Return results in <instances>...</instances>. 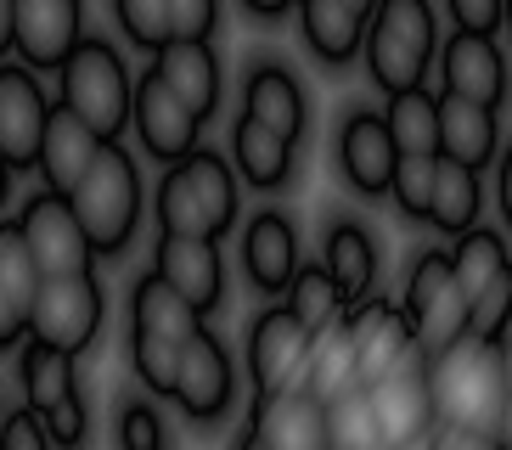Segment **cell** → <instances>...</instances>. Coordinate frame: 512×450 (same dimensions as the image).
I'll list each match as a JSON object with an SVG mask.
<instances>
[{
    "label": "cell",
    "mask_w": 512,
    "mask_h": 450,
    "mask_svg": "<svg viewBox=\"0 0 512 450\" xmlns=\"http://www.w3.org/2000/svg\"><path fill=\"white\" fill-rule=\"evenodd\" d=\"M197 327H203V310H192L158 270H147V276L130 287V332H152V338L186 344Z\"/></svg>",
    "instance_id": "4316f807"
},
{
    "label": "cell",
    "mask_w": 512,
    "mask_h": 450,
    "mask_svg": "<svg viewBox=\"0 0 512 450\" xmlns=\"http://www.w3.org/2000/svg\"><path fill=\"white\" fill-rule=\"evenodd\" d=\"M23 332H29V315L12 304V293L0 287V349H17L23 344Z\"/></svg>",
    "instance_id": "7dc6e473"
},
{
    "label": "cell",
    "mask_w": 512,
    "mask_h": 450,
    "mask_svg": "<svg viewBox=\"0 0 512 450\" xmlns=\"http://www.w3.org/2000/svg\"><path fill=\"white\" fill-rule=\"evenodd\" d=\"M102 332V282L96 270H74V276H46L29 304V338L68 355H85Z\"/></svg>",
    "instance_id": "52a82bcc"
},
{
    "label": "cell",
    "mask_w": 512,
    "mask_h": 450,
    "mask_svg": "<svg viewBox=\"0 0 512 450\" xmlns=\"http://www.w3.org/2000/svg\"><path fill=\"white\" fill-rule=\"evenodd\" d=\"M220 0H169V40H214Z\"/></svg>",
    "instance_id": "7bdbcfd3"
},
{
    "label": "cell",
    "mask_w": 512,
    "mask_h": 450,
    "mask_svg": "<svg viewBox=\"0 0 512 450\" xmlns=\"http://www.w3.org/2000/svg\"><path fill=\"white\" fill-rule=\"evenodd\" d=\"M439 85L467 96V102H484V107H501L512 96V68H507V51L496 45V34H467L456 29L451 40H439Z\"/></svg>",
    "instance_id": "5bb4252c"
},
{
    "label": "cell",
    "mask_w": 512,
    "mask_h": 450,
    "mask_svg": "<svg viewBox=\"0 0 512 450\" xmlns=\"http://www.w3.org/2000/svg\"><path fill=\"white\" fill-rule=\"evenodd\" d=\"M344 6H355L361 17H372V6H377V0H344Z\"/></svg>",
    "instance_id": "9f6ffc18"
},
{
    "label": "cell",
    "mask_w": 512,
    "mask_h": 450,
    "mask_svg": "<svg viewBox=\"0 0 512 450\" xmlns=\"http://www.w3.org/2000/svg\"><path fill=\"white\" fill-rule=\"evenodd\" d=\"M366 74L383 96L411 90L428 79L439 57V17L428 0H377L366 17V40H361Z\"/></svg>",
    "instance_id": "5b68a950"
},
{
    "label": "cell",
    "mask_w": 512,
    "mask_h": 450,
    "mask_svg": "<svg viewBox=\"0 0 512 450\" xmlns=\"http://www.w3.org/2000/svg\"><path fill=\"white\" fill-rule=\"evenodd\" d=\"M293 158H299V141L276 135L271 124L248 119V113L231 119V169H237V180H248L254 192L293 186Z\"/></svg>",
    "instance_id": "603a6c76"
},
{
    "label": "cell",
    "mask_w": 512,
    "mask_h": 450,
    "mask_svg": "<svg viewBox=\"0 0 512 450\" xmlns=\"http://www.w3.org/2000/svg\"><path fill=\"white\" fill-rule=\"evenodd\" d=\"M51 96L62 107H74L102 141H119L130 130V102H136V74H130L124 45H113L107 34H79V45L57 68Z\"/></svg>",
    "instance_id": "277c9868"
},
{
    "label": "cell",
    "mask_w": 512,
    "mask_h": 450,
    "mask_svg": "<svg viewBox=\"0 0 512 450\" xmlns=\"http://www.w3.org/2000/svg\"><path fill=\"white\" fill-rule=\"evenodd\" d=\"M96 152H102V135L91 124L79 119L74 107L51 102V119H46V135H40V158H34V175L46 180L51 192H74L85 169L96 164Z\"/></svg>",
    "instance_id": "44dd1931"
},
{
    "label": "cell",
    "mask_w": 512,
    "mask_h": 450,
    "mask_svg": "<svg viewBox=\"0 0 512 450\" xmlns=\"http://www.w3.org/2000/svg\"><path fill=\"white\" fill-rule=\"evenodd\" d=\"M231 394H237V372H231L226 344H220L209 327H197L181 344V366H175L169 400L181 405L192 422H214V417H226Z\"/></svg>",
    "instance_id": "4fadbf2b"
},
{
    "label": "cell",
    "mask_w": 512,
    "mask_h": 450,
    "mask_svg": "<svg viewBox=\"0 0 512 450\" xmlns=\"http://www.w3.org/2000/svg\"><path fill=\"white\" fill-rule=\"evenodd\" d=\"M113 23L124 45L152 57L158 45H169V0H113Z\"/></svg>",
    "instance_id": "8d00e7d4"
},
{
    "label": "cell",
    "mask_w": 512,
    "mask_h": 450,
    "mask_svg": "<svg viewBox=\"0 0 512 450\" xmlns=\"http://www.w3.org/2000/svg\"><path fill=\"white\" fill-rule=\"evenodd\" d=\"M501 349H507V355H512V321H507V332H501Z\"/></svg>",
    "instance_id": "680465c9"
},
{
    "label": "cell",
    "mask_w": 512,
    "mask_h": 450,
    "mask_svg": "<svg viewBox=\"0 0 512 450\" xmlns=\"http://www.w3.org/2000/svg\"><path fill=\"white\" fill-rule=\"evenodd\" d=\"M383 124H389L400 152H439V96L428 85L394 90L383 107Z\"/></svg>",
    "instance_id": "1f68e13d"
},
{
    "label": "cell",
    "mask_w": 512,
    "mask_h": 450,
    "mask_svg": "<svg viewBox=\"0 0 512 450\" xmlns=\"http://www.w3.org/2000/svg\"><path fill=\"white\" fill-rule=\"evenodd\" d=\"M68 203H74L96 259H119L124 248L136 242L141 209H147V186H141L136 152L124 147V141H102L96 164L85 169V180L68 192Z\"/></svg>",
    "instance_id": "3957f363"
},
{
    "label": "cell",
    "mask_w": 512,
    "mask_h": 450,
    "mask_svg": "<svg viewBox=\"0 0 512 450\" xmlns=\"http://www.w3.org/2000/svg\"><path fill=\"white\" fill-rule=\"evenodd\" d=\"M361 383V366H355V338H349V321H327V327L310 332V355H304V389L316 400H332Z\"/></svg>",
    "instance_id": "83f0119b"
},
{
    "label": "cell",
    "mask_w": 512,
    "mask_h": 450,
    "mask_svg": "<svg viewBox=\"0 0 512 450\" xmlns=\"http://www.w3.org/2000/svg\"><path fill=\"white\" fill-rule=\"evenodd\" d=\"M17 225H23V242H29V254H34V265H40V276L96 270V248H91V237H85V225H79L74 203H68L62 192L40 186V192L23 203Z\"/></svg>",
    "instance_id": "ba28073f"
},
{
    "label": "cell",
    "mask_w": 512,
    "mask_h": 450,
    "mask_svg": "<svg viewBox=\"0 0 512 450\" xmlns=\"http://www.w3.org/2000/svg\"><path fill=\"white\" fill-rule=\"evenodd\" d=\"M17 377H23V400H29V411H46V405L62 400V394L79 389V355L51 349V344H40V338H29V332H23Z\"/></svg>",
    "instance_id": "f1b7e54d"
},
{
    "label": "cell",
    "mask_w": 512,
    "mask_h": 450,
    "mask_svg": "<svg viewBox=\"0 0 512 450\" xmlns=\"http://www.w3.org/2000/svg\"><path fill=\"white\" fill-rule=\"evenodd\" d=\"M321 405H327V450H389L383 445V428H377L372 400H366V383L332 394Z\"/></svg>",
    "instance_id": "836d02e7"
},
{
    "label": "cell",
    "mask_w": 512,
    "mask_h": 450,
    "mask_svg": "<svg viewBox=\"0 0 512 450\" xmlns=\"http://www.w3.org/2000/svg\"><path fill=\"white\" fill-rule=\"evenodd\" d=\"M85 34V0H12V57L34 74H57Z\"/></svg>",
    "instance_id": "8fae6325"
},
{
    "label": "cell",
    "mask_w": 512,
    "mask_h": 450,
    "mask_svg": "<svg viewBox=\"0 0 512 450\" xmlns=\"http://www.w3.org/2000/svg\"><path fill=\"white\" fill-rule=\"evenodd\" d=\"M321 265L332 270V282H338L344 299H366L372 282H377V242L366 237V225L338 220L327 231V254H321Z\"/></svg>",
    "instance_id": "f546056e"
},
{
    "label": "cell",
    "mask_w": 512,
    "mask_h": 450,
    "mask_svg": "<svg viewBox=\"0 0 512 450\" xmlns=\"http://www.w3.org/2000/svg\"><path fill=\"white\" fill-rule=\"evenodd\" d=\"M394 164H400V147H394L383 113H372V107L349 113L344 130H338V169H344L349 186L361 197H383L394 180Z\"/></svg>",
    "instance_id": "d6986e66"
},
{
    "label": "cell",
    "mask_w": 512,
    "mask_h": 450,
    "mask_svg": "<svg viewBox=\"0 0 512 450\" xmlns=\"http://www.w3.org/2000/svg\"><path fill=\"white\" fill-rule=\"evenodd\" d=\"M496 197H501V220L512 225V147L496 152Z\"/></svg>",
    "instance_id": "c3c4849f"
},
{
    "label": "cell",
    "mask_w": 512,
    "mask_h": 450,
    "mask_svg": "<svg viewBox=\"0 0 512 450\" xmlns=\"http://www.w3.org/2000/svg\"><path fill=\"white\" fill-rule=\"evenodd\" d=\"M152 270L164 276L175 293H181L192 310H220L226 299V259H220V242L214 237H181V231H158V248H152Z\"/></svg>",
    "instance_id": "9a60e30c"
},
{
    "label": "cell",
    "mask_w": 512,
    "mask_h": 450,
    "mask_svg": "<svg viewBox=\"0 0 512 450\" xmlns=\"http://www.w3.org/2000/svg\"><path fill=\"white\" fill-rule=\"evenodd\" d=\"M40 282H46V276H40V265H34V254H29V242H23V225L0 220V287L12 293V304L23 315H29Z\"/></svg>",
    "instance_id": "d590c367"
},
{
    "label": "cell",
    "mask_w": 512,
    "mask_h": 450,
    "mask_svg": "<svg viewBox=\"0 0 512 450\" xmlns=\"http://www.w3.org/2000/svg\"><path fill=\"white\" fill-rule=\"evenodd\" d=\"M349 338H355V366H361V383H377L394 366H411L422 360L417 338H411V321L400 304L389 299H361L355 310H344Z\"/></svg>",
    "instance_id": "2e32d148"
},
{
    "label": "cell",
    "mask_w": 512,
    "mask_h": 450,
    "mask_svg": "<svg viewBox=\"0 0 512 450\" xmlns=\"http://www.w3.org/2000/svg\"><path fill=\"white\" fill-rule=\"evenodd\" d=\"M0 57H12V0H0Z\"/></svg>",
    "instance_id": "f907efd6"
},
{
    "label": "cell",
    "mask_w": 512,
    "mask_h": 450,
    "mask_svg": "<svg viewBox=\"0 0 512 450\" xmlns=\"http://www.w3.org/2000/svg\"><path fill=\"white\" fill-rule=\"evenodd\" d=\"M113 439H119V450H169V428L152 400H124L119 422H113Z\"/></svg>",
    "instance_id": "ab89813d"
},
{
    "label": "cell",
    "mask_w": 512,
    "mask_h": 450,
    "mask_svg": "<svg viewBox=\"0 0 512 450\" xmlns=\"http://www.w3.org/2000/svg\"><path fill=\"white\" fill-rule=\"evenodd\" d=\"M451 23L467 34H496L501 29V0H445Z\"/></svg>",
    "instance_id": "f6af8a7d"
},
{
    "label": "cell",
    "mask_w": 512,
    "mask_h": 450,
    "mask_svg": "<svg viewBox=\"0 0 512 450\" xmlns=\"http://www.w3.org/2000/svg\"><path fill=\"white\" fill-rule=\"evenodd\" d=\"M389 450H434V428H428V434H417V439H400V445H389Z\"/></svg>",
    "instance_id": "f5cc1de1"
},
{
    "label": "cell",
    "mask_w": 512,
    "mask_h": 450,
    "mask_svg": "<svg viewBox=\"0 0 512 450\" xmlns=\"http://www.w3.org/2000/svg\"><path fill=\"white\" fill-rule=\"evenodd\" d=\"M248 428L271 450H327V405L304 389H276V394H254Z\"/></svg>",
    "instance_id": "e0dca14e"
},
{
    "label": "cell",
    "mask_w": 512,
    "mask_h": 450,
    "mask_svg": "<svg viewBox=\"0 0 512 450\" xmlns=\"http://www.w3.org/2000/svg\"><path fill=\"white\" fill-rule=\"evenodd\" d=\"M12 175H17V169L6 164V152H0V203H6V197H12Z\"/></svg>",
    "instance_id": "11a10c76"
},
{
    "label": "cell",
    "mask_w": 512,
    "mask_h": 450,
    "mask_svg": "<svg viewBox=\"0 0 512 450\" xmlns=\"http://www.w3.org/2000/svg\"><path fill=\"white\" fill-rule=\"evenodd\" d=\"M434 158H439V152H400V164H394L389 197H394V209L406 214V220H428V197H434Z\"/></svg>",
    "instance_id": "74e56055"
},
{
    "label": "cell",
    "mask_w": 512,
    "mask_h": 450,
    "mask_svg": "<svg viewBox=\"0 0 512 450\" xmlns=\"http://www.w3.org/2000/svg\"><path fill=\"white\" fill-rule=\"evenodd\" d=\"M304 355H310V327L287 304H271V310L254 315V327H248V377H254V394L299 389Z\"/></svg>",
    "instance_id": "7c38bea8"
},
{
    "label": "cell",
    "mask_w": 512,
    "mask_h": 450,
    "mask_svg": "<svg viewBox=\"0 0 512 450\" xmlns=\"http://www.w3.org/2000/svg\"><path fill=\"white\" fill-rule=\"evenodd\" d=\"M366 400L377 411V428H383V445H400V439H417L434 428V394H428V372L422 360L411 366H394L377 383H366Z\"/></svg>",
    "instance_id": "ffe728a7"
},
{
    "label": "cell",
    "mask_w": 512,
    "mask_h": 450,
    "mask_svg": "<svg viewBox=\"0 0 512 450\" xmlns=\"http://www.w3.org/2000/svg\"><path fill=\"white\" fill-rule=\"evenodd\" d=\"M231 450H271V445H265V439H259L254 428H242V434H237V445H231Z\"/></svg>",
    "instance_id": "db71d44e"
},
{
    "label": "cell",
    "mask_w": 512,
    "mask_h": 450,
    "mask_svg": "<svg viewBox=\"0 0 512 450\" xmlns=\"http://www.w3.org/2000/svg\"><path fill=\"white\" fill-rule=\"evenodd\" d=\"M428 225H439L445 237L479 225V169L456 164L439 152L434 158V197H428Z\"/></svg>",
    "instance_id": "4dcf8cb0"
},
{
    "label": "cell",
    "mask_w": 512,
    "mask_h": 450,
    "mask_svg": "<svg viewBox=\"0 0 512 450\" xmlns=\"http://www.w3.org/2000/svg\"><path fill=\"white\" fill-rule=\"evenodd\" d=\"M467 310H473V327H467V332H479V338H496V344H501V332H507V321H512V265L501 270L496 282L484 287Z\"/></svg>",
    "instance_id": "b9f144b4"
},
{
    "label": "cell",
    "mask_w": 512,
    "mask_h": 450,
    "mask_svg": "<svg viewBox=\"0 0 512 450\" xmlns=\"http://www.w3.org/2000/svg\"><path fill=\"white\" fill-rule=\"evenodd\" d=\"M237 6H242L248 17H287L299 0H237Z\"/></svg>",
    "instance_id": "681fc988"
},
{
    "label": "cell",
    "mask_w": 512,
    "mask_h": 450,
    "mask_svg": "<svg viewBox=\"0 0 512 450\" xmlns=\"http://www.w3.org/2000/svg\"><path fill=\"white\" fill-rule=\"evenodd\" d=\"M439 152L456 158V164H467V169L496 164V152H501L496 107L467 102L456 90H439Z\"/></svg>",
    "instance_id": "d4e9b609"
},
{
    "label": "cell",
    "mask_w": 512,
    "mask_h": 450,
    "mask_svg": "<svg viewBox=\"0 0 512 450\" xmlns=\"http://www.w3.org/2000/svg\"><path fill=\"white\" fill-rule=\"evenodd\" d=\"M501 23H507V34H512V0H501Z\"/></svg>",
    "instance_id": "6f0895ef"
},
{
    "label": "cell",
    "mask_w": 512,
    "mask_h": 450,
    "mask_svg": "<svg viewBox=\"0 0 512 450\" xmlns=\"http://www.w3.org/2000/svg\"><path fill=\"white\" fill-rule=\"evenodd\" d=\"M496 439H501V450H512V400H507V411H501V422H496Z\"/></svg>",
    "instance_id": "816d5d0a"
},
{
    "label": "cell",
    "mask_w": 512,
    "mask_h": 450,
    "mask_svg": "<svg viewBox=\"0 0 512 450\" xmlns=\"http://www.w3.org/2000/svg\"><path fill=\"white\" fill-rule=\"evenodd\" d=\"M299 34L310 45V57L327 62V68H344V62L361 57V40H366V17L344 0H299Z\"/></svg>",
    "instance_id": "484cf974"
},
{
    "label": "cell",
    "mask_w": 512,
    "mask_h": 450,
    "mask_svg": "<svg viewBox=\"0 0 512 450\" xmlns=\"http://www.w3.org/2000/svg\"><path fill=\"white\" fill-rule=\"evenodd\" d=\"M242 209V180L231 169V158L197 147L175 164H164L158 175V197H152V214H158V231H181V237H226L237 225Z\"/></svg>",
    "instance_id": "7a4b0ae2"
},
{
    "label": "cell",
    "mask_w": 512,
    "mask_h": 450,
    "mask_svg": "<svg viewBox=\"0 0 512 450\" xmlns=\"http://www.w3.org/2000/svg\"><path fill=\"white\" fill-rule=\"evenodd\" d=\"M147 68L164 79V85L175 90V96H181V102L192 107L203 124L220 113L226 68H220V57H214V45H209V40H169V45H158V51H152Z\"/></svg>",
    "instance_id": "ac0fdd59"
},
{
    "label": "cell",
    "mask_w": 512,
    "mask_h": 450,
    "mask_svg": "<svg viewBox=\"0 0 512 450\" xmlns=\"http://www.w3.org/2000/svg\"><path fill=\"white\" fill-rule=\"evenodd\" d=\"M428 372V394H434V417L439 422H462V428H496L507 411V355L496 338L462 332L451 349L422 360Z\"/></svg>",
    "instance_id": "6da1fadb"
},
{
    "label": "cell",
    "mask_w": 512,
    "mask_h": 450,
    "mask_svg": "<svg viewBox=\"0 0 512 450\" xmlns=\"http://www.w3.org/2000/svg\"><path fill=\"white\" fill-rule=\"evenodd\" d=\"M51 96L40 85L29 62H12L0 57V152L17 175H29L34 158H40V135H46V119H51Z\"/></svg>",
    "instance_id": "9c48e42d"
},
{
    "label": "cell",
    "mask_w": 512,
    "mask_h": 450,
    "mask_svg": "<svg viewBox=\"0 0 512 450\" xmlns=\"http://www.w3.org/2000/svg\"><path fill=\"white\" fill-rule=\"evenodd\" d=\"M434 450H501L496 428H462V422H434Z\"/></svg>",
    "instance_id": "bcb514c9"
},
{
    "label": "cell",
    "mask_w": 512,
    "mask_h": 450,
    "mask_svg": "<svg viewBox=\"0 0 512 450\" xmlns=\"http://www.w3.org/2000/svg\"><path fill=\"white\" fill-rule=\"evenodd\" d=\"M0 450H57L46 434V422H40V411H6L0 417Z\"/></svg>",
    "instance_id": "ee69618b"
},
{
    "label": "cell",
    "mask_w": 512,
    "mask_h": 450,
    "mask_svg": "<svg viewBox=\"0 0 512 450\" xmlns=\"http://www.w3.org/2000/svg\"><path fill=\"white\" fill-rule=\"evenodd\" d=\"M411 321V338H417L422 360L451 349L467 327H473V310H467V293L456 287V270L445 248H428V254L411 259V276H406V299H400Z\"/></svg>",
    "instance_id": "8992f818"
},
{
    "label": "cell",
    "mask_w": 512,
    "mask_h": 450,
    "mask_svg": "<svg viewBox=\"0 0 512 450\" xmlns=\"http://www.w3.org/2000/svg\"><path fill=\"white\" fill-rule=\"evenodd\" d=\"M0 417H6V411H0Z\"/></svg>",
    "instance_id": "94428289"
},
{
    "label": "cell",
    "mask_w": 512,
    "mask_h": 450,
    "mask_svg": "<svg viewBox=\"0 0 512 450\" xmlns=\"http://www.w3.org/2000/svg\"><path fill=\"white\" fill-rule=\"evenodd\" d=\"M344 304L349 299L338 293V282H332L327 265H299V270H293V282H287V310L299 315L310 332L327 327V321H338V315H344Z\"/></svg>",
    "instance_id": "e575fe53"
},
{
    "label": "cell",
    "mask_w": 512,
    "mask_h": 450,
    "mask_svg": "<svg viewBox=\"0 0 512 450\" xmlns=\"http://www.w3.org/2000/svg\"><path fill=\"white\" fill-rule=\"evenodd\" d=\"M501 355H507V349H501ZM507 389H512V355H507Z\"/></svg>",
    "instance_id": "91938a15"
},
{
    "label": "cell",
    "mask_w": 512,
    "mask_h": 450,
    "mask_svg": "<svg viewBox=\"0 0 512 450\" xmlns=\"http://www.w3.org/2000/svg\"><path fill=\"white\" fill-rule=\"evenodd\" d=\"M242 270L259 293H287L293 270H299V231L287 214L265 209L242 225Z\"/></svg>",
    "instance_id": "7402d4cb"
},
{
    "label": "cell",
    "mask_w": 512,
    "mask_h": 450,
    "mask_svg": "<svg viewBox=\"0 0 512 450\" xmlns=\"http://www.w3.org/2000/svg\"><path fill=\"white\" fill-rule=\"evenodd\" d=\"M130 366H136L141 389L169 400L175 389V366H181V344H169V338H152V332H130Z\"/></svg>",
    "instance_id": "f35d334b"
},
{
    "label": "cell",
    "mask_w": 512,
    "mask_h": 450,
    "mask_svg": "<svg viewBox=\"0 0 512 450\" xmlns=\"http://www.w3.org/2000/svg\"><path fill=\"white\" fill-rule=\"evenodd\" d=\"M40 422H46V434L57 450H85L91 445V411H85V394H62L57 405H46L40 411Z\"/></svg>",
    "instance_id": "60d3db41"
},
{
    "label": "cell",
    "mask_w": 512,
    "mask_h": 450,
    "mask_svg": "<svg viewBox=\"0 0 512 450\" xmlns=\"http://www.w3.org/2000/svg\"><path fill=\"white\" fill-rule=\"evenodd\" d=\"M507 265H512V259H507V242H501L490 225H467V231H456L451 270H456V287L467 293V304L479 299V293L496 282Z\"/></svg>",
    "instance_id": "d6a6232c"
},
{
    "label": "cell",
    "mask_w": 512,
    "mask_h": 450,
    "mask_svg": "<svg viewBox=\"0 0 512 450\" xmlns=\"http://www.w3.org/2000/svg\"><path fill=\"white\" fill-rule=\"evenodd\" d=\"M242 113L259 119V124H271L287 141H299L304 124H310L304 85L293 79V68H282V62H254V68L242 74Z\"/></svg>",
    "instance_id": "cb8c5ba5"
},
{
    "label": "cell",
    "mask_w": 512,
    "mask_h": 450,
    "mask_svg": "<svg viewBox=\"0 0 512 450\" xmlns=\"http://www.w3.org/2000/svg\"><path fill=\"white\" fill-rule=\"evenodd\" d=\"M130 130L141 135V152L158 158V164H175L186 152L203 147V119H197L192 107L164 85V79L152 74H136V102H130Z\"/></svg>",
    "instance_id": "30bf717a"
}]
</instances>
